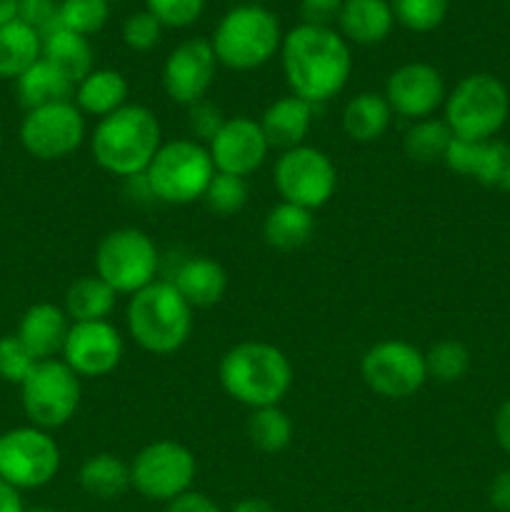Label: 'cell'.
<instances>
[{
    "mask_svg": "<svg viewBox=\"0 0 510 512\" xmlns=\"http://www.w3.org/2000/svg\"><path fill=\"white\" fill-rule=\"evenodd\" d=\"M285 83L290 95L310 105L328 103L348 85L353 73V53L338 30L300 23L288 30L280 45Z\"/></svg>",
    "mask_w": 510,
    "mask_h": 512,
    "instance_id": "obj_1",
    "label": "cell"
},
{
    "mask_svg": "<svg viewBox=\"0 0 510 512\" xmlns=\"http://www.w3.org/2000/svg\"><path fill=\"white\" fill-rule=\"evenodd\" d=\"M163 145V133L155 113L145 105L128 103L100 118L90 135L93 158L105 173L133 178L148 170L150 160Z\"/></svg>",
    "mask_w": 510,
    "mask_h": 512,
    "instance_id": "obj_2",
    "label": "cell"
},
{
    "mask_svg": "<svg viewBox=\"0 0 510 512\" xmlns=\"http://www.w3.org/2000/svg\"><path fill=\"white\" fill-rule=\"evenodd\" d=\"M218 378L225 393L250 410L280 405L293 385V365L288 355L263 340L233 345L220 358Z\"/></svg>",
    "mask_w": 510,
    "mask_h": 512,
    "instance_id": "obj_3",
    "label": "cell"
},
{
    "mask_svg": "<svg viewBox=\"0 0 510 512\" xmlns=\"http://www.w3.org/2000/svg\"><path fill=\"white\" fill-rule=\"evenodd\" d=\"M128 333L145 353L173 355L193 333V308L170 280H155L130 295L125 310Z\"/></svg>",
    "mask_w": 510,
    "mask_h": 512,
    "instance_id": "obj_4",
    "label": "cell"
},
{
    "mask_svg": "<svg viewBox=\"0 0 510 512\" xmlns=\"http://www.w3.org/2000/svg\"><path fill=\"white\" fill-rule=\"evenodd\" d=\"M210 45L225 68L255 70L268 63L283 45L280 20L260 3L235 5L220 18Z\"/></svg>",
    "mask_w": 510,
    "mask_h": 512,
    "instance_id": "obj_5",
    "label": "cell"
},
{
    "mask_svg": "<svg viewBox=\"0 0 510 512\" xmlns=\"http://www.w3.org/2000/svg\"><path fill=\"white\" fill-rule=\"evenodd\" d=\"M445 123L458 140H490L503 130L510 115V93L490 73L465 75L443 103Z\"/></svg>",
    "mask_w": 510,
    "mask_h": 512,
    "instance_id": "obj_6",
    "label": "cell"
},
{
    "mask_svg": "<svg viewBox=\"0 0 510 512\" xmlns=\"http://www.w3.org/2000/svg\"><path fill=\"white\" fill-rule=\"evenodd\" d=\"M213 175L215 165L208 145L198 143L195 138L163 143L145 170L155 200L168 205H190L203 200Z\"/></svg>",
    "mask_w": 510,
    "mask_h": 512,
    "instance_id": "obj_7",
    "label": "cell"
},
{
    "mask_svg": "<svg viewBox=\"0 0 510 512\" xmlns=\"http://www.w3.org/2000/svg\"><path fill=\"white\" fill-rule=\"evenodd\" d=\"M160 253L153 238L138 228H118L105 235L95 250V275L115 293L135 295L158 280Z\"/></svg>",
    "mask_w": 510,
    "mask_h": 512,
    "instance_id": "obj_8",
    "label": "cell"
},
{
    "mask_svg": "<svg viewBox=\"0 0 510 512\" xmlns=\"http://www.w3.org/2000/svg\"><path fill=\"white\" fill-rule=\"evenodd\" d=\"M20 400L30 425L58 430L75 418L80 408V378L63 360H38L20 385Z\"/></svg>",
    "mask_w": 510,
    "mask_h": 512,
    "instance_id": "obj_9",
    "label": "cell"
},
{
    "mask_svg": "<svg viewBox=\"0 0 510 512\" xmlns=\"http://www.w3.org/2000/svg\"><path fill=\"white\" fill-rule=\"evenodd\" d=\"M195 473L198 463L185 445L175 440H155L138 450L130 463V488L138 490L145 500L170 503L188 493Z\"/></svg>",
    "mask_w": 510,
    "mask_h": 512,
    "instance_id": "obj_10",
    "label": "cell"
},
{
    "mask_svg": "<svg viewBox=\"0 0 510 512\" xmlns=\"http://www.w3.org/2000/svg\"><path fill=\"white\" fill-rule=\"evenodd\" d=\"M275 190L285 203L305 210H318L330 203L338 188V170L323 150L298 145L280 153L273 170Z\"/></svg>",
    "mask_w": 510,
    "mask_h": 512,
    "instance_id": "obj_11",
    "label": "cell"
},
{
    "mask_svg": "<svg viewBox=\"0 0 510 512\" xmlns=\"http://www.w3.org/2000/svg\"><path fill=\"white\" fill-rule=\"evenodd\" d=\"M60 470V448L48 430L23 425L0 435V478L18 490H38Z\"/></svg>",
    "mask_w": 510,
    "mask_h": 512,
    "instance_id": "obj_12",
    "label": "cell"
},
{
    "mask_svg": "<svg viewBox=\"0 0 510 512\" xmlns=\"http://www.w3.org/2000/svg\"><path fill=\"white\" fill-rule=\"evenodd\" d=\"M360 375L380 398H410L428 380L425 353L405 340H380L360 360Z\"/></svg>",
    "mask_w": 510,
    "mask_h": 512,
    "instance_id": "obj_13",
    "label": "cell"
},
{
    "mask_svg": "<svg viewBox=\"0 0 510 512\" xmlns=\"http://www.w3.org/2000/svg\"><path fill=\"white\" fill-rule=\"evenodd\" d=\"M85 140V115L73 100L28 110L20 123V143L38 160H63Z\"/></svg>",
    "mask_w": 510,
    "mask_h": 512,
    "instance_id": "obj_14",
    "label": "cell"
},
{
    "mask_svg": "<svg viewBox=\"0 0 510 512\" xmlns=\"http://www.w3.org/2000/svg\"><path fill=\"white\" fill-rule=\"evenodd\" d=\"M218 70L213 45L205 38H188L175 45L163 65V90L173 103L195 105L205 100Z\"/></svg>",
    "mask_w": 510,
    "mask_h": 512,
    "instance_id": "obj_15",
    "label": "cell"
},
{
    "mask_svg": "<svg viewBox=\"0 0 510 512\" xmlns=\"http://www.w3.org/2000/svg\"><path fill=\"white\" fill-rule=\"evenodd\" d=\"M60 355L78 378H103L113 373L123 360V338L108 320L70 323Z\"/></svg>",
    "mask_w": 510,
    "mask_h": 512,
    "instance_id": "obj_16",
    "label": "cell"
},
{
    "mask_svg": "<svg viewBox=\"0 0 510 512\" xmlns=\"http://www.w3.org/2000/svg\"><path fill=\"white\" fill-rule=\"evenodd\" d=\"M445 80L430 63H405L390 73L385 83V100L390 110L410 120H425L445 103Z\"/></svg>",
    "mask_w": 510,
    "mask_h": 512,
    "instance_id": "obj_17",
    "label": "cell"
},
{
    "mask_svg": "<svg viewBox=\"0 0 510 512\" xmlns=\"http://www.w3.org/2000/svg\"><path fill=\"white\" fill-rule=\"evenodd\" d=\"M268 150L270 145L265 140L263 128H260L258 120L248 118V115L225 120L223 128L208 143L215 173L238 175V178L253 175L265 163Z\"/></svg>",
    "mask_w": 510,
    "mask_h": 512,
    "instance_id": "obj_18",
    "label": "cell"
},
{
    "mask_svg": "<svg viewBox=\"0 0 510 512\" xmlns=\"http://www.w3.org/2000/svg\"><path fill=\"white\" fill-rule=\"evenodd\" d=\"M453 173L475 180L478 185L510 193V145L498 138L458 140L450 143L443 160Z\"/></svg>",
    "mask_w": 510,
    "mask_h": 512,
    "instance_id": "obj_19",
    "label": "cell"
},
{
    "mask_svg": "<svg viewBox=\"0 0 510 512\" xmlns=\"http://www.w3.org/2000/svg\"><path fill=\"white\" fill-rule=\"evenodd\" d=\"M70 320L55 303H35L23 313L18 323V338L33 353L35 360H50L63 353Z\"/></svg>",
    "mask_w": 510,
    "mask_h": 512,
    "instance_id": "obj_20",
    "label": "cell"
},
{
    "mask_svg": "<svg viewBox=\"0 0 510 512\" xmlns=\"http://www.w3.org/2000/svg\"><path fill=\"white\" fill-rule=\"evenodd\" d=\"M258 123L270 148H298L305 145V138L313 128V105L298 95H285L265 108Z\"/></svg>",
    "mask_w": 510,
    "mask_h": 512,
    "instance_id": "obj_21",
    "label": "cell"
},
{
    "mask_svg": "<svg viewBox=\"0 0 510 512\" xmlns=\"http://www.w3.org/2000/svg\"><path fill=\"white\" fill-rule=\"evenodd\" d=\"M170 283L178 288V293L193 310L213 308L223 300L225 290H228V275H225L223 265L215 263L213 258L195 255V258L183 260L178 265Z\"/></svg>",
    "mask_w": 510,
    "mask_h": 512,
    "instance_id": "obj_22",
    "label": "cell"
},
{
    "mask_svg": "<svg viewBox=\"0 0 510 512\" xmlns=\"http://www.w3.org/2000/svg\"><path fill=\"white\" fill-rule=\"evenodd\" d=\"M340 35L355 45L383 43L395 25L388 0H343L340 8Z\"/></svg>",
    "mask_w": 510,
    "mask_h": 512,
    "instance_id": "obj_23",
    "label": "cell"
},
{
    "mask_svg": "<svg viewBox=\"0 0 510 512\" xmlns=\"http://www.w3.org/2000/svg\"><path fill=\"white\" fill-rule=\"evenodd\" d=\"M73 103L83 115L108 118L110 113L128 105V80L110 68H95L75 85Z\"/></svg>",
    "mask_w": 510,
    "mask_h": 512,
    "instance_id": "obj_24",
    "label": "cell"
},
{
    "mask_svg": "<svg viewBox=\"0 0 510 512\" xmlns=\"http://www.w3.org/2000/svg\"><path fill=\"white\" fill-rule=\"evenodd\" d=\"M15 93L25 110L45 108L53 103H65L75 95V83H70L55 65L40 58L30 70L15 80Z\"/></svg>",
    "mask_w": 510,
    "mask_h": 512,
    "instance_id": "obj_25",
    "label": "cell"
},
{
    "mask_svg": "<svg viewBox=\"0 0 510 512\" xmlns=\"http://www.w3.org/2000/svg\"><path fill=\"white\" fill-rule=\"evenodd\" d=\"M43 60L60 70L70 83L78 85L88 73H93V48L85 35L65 28H53L43 35Z\"/></svg>",
    "mask_w": 510,
    "mask_h": 512,
    "instance_id": "obj_26",
    "label": "cell"
},
{
    "mask_svg": "<svg viewBox=\"0 0 510 512\" xmlns=\"http://www.w3.org/2000/svg\"><path fill=\"white\" fill-rule=\"evenodd\" d=\"M43 58V38L23 20L0 28V78L18 80L25 70Z\"/></svg>",
    "mask_w": 510,
    "mask_h": 512,
    "instance_id": "obj_27",
    "label": "cell"
},
{
    "mask_svg": "<svg viewBox=\"0 0 510 512\" xmlns=\"http://www.w3.org/2000/svg\"><path fill=\"white\" fill-rule=\"evenodd\" d=\"M115 293L98 275H83L73 280L65 290V315L70 323H93V320H108L115 308Z\"/></svg>",
    "mask_w": 510,
    "mask_h": 512,
    "instance_id": "obj_28",
    "label": "cell"
},
{
    "mask_svg": "<svg viewBox=\"0 0 510 512\" xmlns=\"http://www.w3.org/2000/svg\"><path fill=\"white\" fill-rule=\"evenodd\" d=\"M393 110L380 93H358L343 108V130L355 143H375L388 130Z\"/></svg>",
    "mask_w": 510,
    "mask_h": 512,
    "instance_id": "obj_29",
    "label": "cell"
},
{
    "mask_svg": "<svg viewBox=\"0 0 510 512\" xmlns=\"http://www.w3.org/2000/svg\"><path fill=\"white\" fill-rule=\"evenodd\" d=\"M315 233L313 210H305L293 203H278L268 210L263 220V238L270 248L295 250L303 248Z\"/></svg>",
    "mask_w": 510,
    "mask_h": 512,
    "instance_id": "obj_30",
    "label": "cell"
},
{
    "mask_svg": "<svg viewBox=\"0 0 510 512\" xmlns=\"http://www.w3.org/2000/svg\"><path fill=\"white\" fill-rule=\"evenodd\" d=\"M78 483L90 498L118 500L130 488V465L110 453L90 455L80 465Z\"/></svg>",
    "mask_w": 510,
    "mask_h": 512,
    "instance_id": "obj_31",
    "label": "cell"
},
{
    "mask_svg": "<svg viewBox=\"0 0 510 512\" xmlns=\"http://www.w3.org/2000/svg\"><path fill=\"white\" fill-rule=\"evenodd\" d=\"M453 140L455 135L453 130L448 128L445 120L425 118V120H415V123L410 125V130L405 133L403 148L410 160L428 165V163H438V160H445Z\"/></svg>",
    "mask_w": 510,
    "mask_h": 512,
    "instance_id": "obj_32",
    "label": "cell"
},
{
    "mask_svg": "<svg viewBox=\"0 0 510 512\" xmlns=\"http://www.w3.org/2000/svg\"><path fill=\"white\" fill-rule=\"evenodd\" d=\"M293 420L280 405L253 410L248 420V438L263 453H280L293 440Z\"/></svg>",
    "mask_w": 510,
    "mask_h": 512,
    "instance_id": "obj_33",
    "label": "cell"
},
{
    "mask_svg": "<svg viewBox=\"0 0 510 512\" xmlns=\"http://www.w3.org/2000/svg\"><path fill=\"white\" fill-rule=\"evenodd\" d=\"M425 370L438 383H458L470 370V350L458 340H440L425 353Z\"/></svg>",
    "mask_w": 510,
    "mask_h": 512,
    "instance_id": "obj_34",
    "label": "cell"
},
{
    "mask_svg": "<svg viewBox=\"0 0 510 512\" xmlns=\"http://www.w3.org/2000/svg\"><path fill=\"white\" fill-rule=\"evenodd\" d=\"M110 0H60L58 23L60 28L73 30L78 35H93L108 23Z\"/></svg>",
    "mask_w": 510,
    "mask_h": 512,
    "instance_id": "obj_35",
    "label": "cell"
},
{
    "mask_svg": "<svg viewBox=\"0 0 510 512\" xmlns=\"http://www.w3.org/2000/svg\"><path fill=\"white\" fill-rule=\"evenodd\" d=\"M395 23L413 33H430L440 28L448 15V0H390Z\"/></svg>",
    "mask_w": 510,
    "mask_h": 512,
    "instance_id": "obj_36",
    "label": "cell"
},
{
    "mask_svg": "<svg viewBox=\"0 0 510 512\" xmlns=\"http://www.w3.org/2000/svg\"><path fill=\"white\" fill-rule=\"evenodd\" d=\"M248 183L245 178H238V175H228V173H215L213 180H210L208 190H205L203 200L208 205L210 213L215 215H228L240 213L248 203Z\"/></svg>",
    "mask_w": 510,
    "mask_h": 512,
    "instance_id": "obj_37",
    "label": "cell"
},
{
    "mask_svg": "<svg viewBox=\"0 0 510 512\" xmlns=\"http://www.w3.org/2000/svg\"><path fill=\"white\" fill-rule=\"evenodd\" d=\"M38 360L33 358L28 348L20 343L18 335H5L0 338V380L13 385H23L30 370L35 368Z\"/></svg>",
    "mask_w": 510,
    "mask_h": 512,
    "instance_id": "obj_38",
    "label": "cell"
},
{
    "mask_svg": "<svg viewBox=\"0 0 510 512\" xmlns=\"http://www.w3.org/2000/svg\"><path fill=\"white\" fill-rule=\"evenodd\" d=\"M145 10L163 28H188L203 15L205 0H145Z\"/></svg>",
    "mask_w": 510,
    "mask_h": 512,
    "instance_id": "obj_39",
    "label": "cell"
},
{
    "mask_svg": "<svg viewBox=\"0 0 510 512\" xmlns=\"http://www.w3.org/2000/svg\"><path fill=\"white\" fill-rule=\"evenodd\" d=\"M160 35H163V25L148 10L133 13L123 23V43L130 50H135V53H148V50H153L160 43Z\"/></svg>",
    "mask_w": 510,
    "mask_h": 512,
    "instance_id": "obj_40",
    "label": "cell"
},
{
    "mask_svg": "<svg viewBox=\"0 0 510 512\" xmlns=\"http://www.w3.org/2000/svg\"><path fill=\"white\" fill-rule=\"evenodd\" d=\"M60 0H18V20L35 28L43 38L53 28H58Z\"/></svg>",
    "mask_w": 510,
    "mask_h": 512,
    "instance_id": "obj_41",
    "label": "cell"
},
{
    "mask_svg": "<svg viewBox=\"0 0 510 512\" xmlns=\"http://www.w3.org/2000/svg\"><path fill=\"white\" fill-rule=\"evenodd\" d=\"M225 118L223 113H220V108H215L213 103H208V100H200V103L190 105L188 108V125H190V133L200 140H205V143H210V140L215 138V133H218L220 128H223Z\"/></svg>",
    "mask_w": 510,
    "mask_h": 512,
    "instance_id": "obj_42",
    "label": "cell"
},
{
    "mask_svg": "<svg viewBox=\"0 0 510 512\" xmlns=\"http://www.w3.org/2000/svg\"><path fill=\"white\" fill-rule=\"evenodd\" d=\"M343 0H300V15L305 25H318V28H333L338 23Z\"/></svg>",
    "mask_w": 510,
    "mask_h": 512,
    "instance_id": "obj_43",
    "label": "cell"
},
{
    "mask_svg": "<svg viewBox=\"0 0 510 512\" xmlns=\"http://www.w3.org/2000/svg\"><path fill=\"white\" fill-rule=\"evenodd\" d=\"M165 512H223V510H220L218 505L208 498V495L188 490V493L180 495V498L170 500L168 510Z\"/></svg>",
    "mask_w": 510,
    "mask_h": 512,
    "instance_id": "obj_44",
    "label": "cell"
},
{
    "mask_svg": "<svg viewBox=\"0 0 510 512\" xmlns=\"http://www.w3.org/2000/svg\"><path fill=\"white\" fill-rule=\"evenodd\" d=\"M488 500L498 512H510V468L495 475L488 490Z\"/></svg>",
    "mask_w": 510,
    "mask_h": 512,
    "instance_id": "obj_45",
    "label": "cell"
},
{
    "mask_svg": "<svg viewBox=\"0 0 510 512\" xmlns=\"http://www.w3.org/2000/svg\"><path fill=\"white\" fill-rule=\"evenodd\" d=\"M493 433L500 448L510 455V398L505 400V403L498 408V413H495Z\"/></svg>",
    "mask_w": 510,
    "mask_h": 512,
    "instance_id": "obj_46",
    "label": "cell"
},
{
    "mask_svg": "<svg viewBox=\"0 0 510 512\" xmlns=\"http://www.w3.org/2000/svg\"><path fill=\"white\" fill-rule=\"evenodd\" d=\"M0 512H25L20 490L0 478Z\"/></svg>",
    "mask_w": 510,
    "mask_h": 512,
    "instance_id": "obj_47",
    "label": "cell"
},
{
    "mask_svg": "<svg viewBox=\"0 0 510 512\" xmlns=\"http://www.w3.org/2000/svg\"><path fill=\"white\" fill-rule=\"evenodd\" d=\"M230 512H275V508L263 498H245L240 503H235Z\"/></svg>",
    "mask_w": 510,
    "mask_h": 512,
    "instance_id": "obj_48",
    "label": "cell"
},
{
    "mask_svg": "<svg viewBox=\"0 0 510 512\" xmlns=\"http://www.w3.org/2000/svg\"><path fill=\"white\" fill-rule=\"evenodd\" d=\"M18 20V0H0V28Z\"/></svg>",
    "mask_w": 510,
    "mask_h": 512,
    "instance_id": "obj_49",
    "label": "cell"
},
{
    "mask_svg": "<svg viewBox=\"0 0 510 512\" xmlns=\"http://www.w3.org/2000/svg\"><path fill=\"white\" fill-rule=\"evenodd\" d=\"M25 512H55V510H50V508H33V510H25Z\"/></svg>",
    "mask_w": 510,
    "mask_h": 512,
    "instance_id": "obj_50",
    "label": "cell"
},
{
    "mask_svg": "<svg viewBox=\"0 0 510 512\" xmlns=\"http://www.w3.org/2000/svg\"><path fill=\"white\" fill-rule=\"evenodd\" d=\"M0 148H3V128H0Z\"/></svg>",
    "mask_w": 510,
    "mask_h": 512,
    "instance_id": "obj_51",
    "label": "cell"
},
{
    "mask_svg": "<svg viewBox=\"0 0 510 512\" xmlns=\"http://www.w3.org/2000/svg\"><path fill=\"white\" fill-rule=\"evenodd\" d=\"M250 3H263V0H250Z\"/></svg>",
    "mask_w": 510,
    "mask_h": 512,
    "instance_id": "obj_52",
    "label": "cell"
}]
</instances>
